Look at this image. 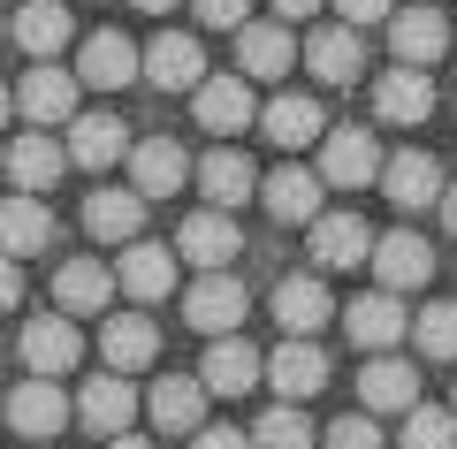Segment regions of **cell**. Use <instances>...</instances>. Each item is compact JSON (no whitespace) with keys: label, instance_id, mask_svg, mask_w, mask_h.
<instances>
[{"label":"cell","instance_id":"26","mask_svg":"<svg viewBox=\"0 0 457 449\" xmlns=\"http://www.w3.org/2000/svg\"><path fill=\"white\" fill-rule=\"evenodd\" d=\"M198 191H206V206H245L252 191H260V176H252V161L237 153V145H221V153H206L198 161Z\"/></svg>","mask_w":457,"mask_h":449},{"label":"cell","instance_id":"48","mask_svg":"<svg viewBox=\"0 0 457 449\" xmlns=\"http://www.w3.org/2000/svg\"><path fill=\"white\" fill-rule=\"evenodd\" d=\"M137 8H145V16H168V8H176V0H137Z\"/></svg>","mask_w":457,"mask_h":449},{"label":"cell","instance_id":"41","mask_svg":"<svg viewBox=\"0 0 457 449\" xmlns=\"http://www.w3.org/2000/svg\"><path fill=\"white\" fill-rule=\"evenodd\" d=\"M336 16L366 31V23H389V0H336Z\"/></svg>","mask_w":457,"mask_h":449},{"label":"cell","instance_id":"15","mask_svg":"<svg viewBox=\"0 0 457 449\" xmlns=\"http://www.w3.org/2000/svg\"><path fill=\"white\" fill-rule=\"evenodd\" d=\"M374 259V229L359 213H320L312 221V267H366Z\"/></svg>","mask_w":457,"mask_h":449},{"label":"cell","instance_id":"29","mask_svg":"<svg viewBox=\"0 0 457 449\" xmlns=\"http://www.w3.org/2000/svg\"><path fill=\"white\" fill-rule=\"evenodd\" d=\"M84 229H92L99 244H137V229H145V198H137V191H92V198H84Z\"/></svg>","mask_w":457,"mask_h":449},{"label":"cell","instance_id":"1","mask_svg":"<svg viewBox=\"0 0 457 449\" xmlns=\"http://www.w3.org/2000/svg\"><path fill=\"white\" fill-rule=\"evenodd\" d=\"M252 312V297H245V282L237 274H198L191 289H183V320L198 328V336H237V320Z\"/></svg>","mask_w":457,"mask_h":449},{"label":"cell","instance_id":"34","mask_svg":"<svg viewBox=\"0 0 457 449\" xmlns=\"http://www.w3.org/2000/svg\"><path fill=\"white\" fill-rule=\"evenodd\" d=\"M16 46L38 54V62H54V54L69 46V8L62 0H23L16 8Z\"/></svg>","mask_w":457,"mask_h":449},{"label":"cell","instance_id":"39","mask_svg":"<svg viewBox=\"0 0 457 449\" xmlns=\"http://www.w3.org/2000/svg\"><path fill=\"white\" fill-rule=\"evenodd\" d=\"M328 449H381V427L366 412H351V419H336L328 427Z\"/></svg>","mask_w":457,"mask_h":449},{"label":"cell","instance_id":"19","mask_svg":"<svg viewBox=\"0 0 457 449\" xmlns=\"http://www.w3.org/2000/svg\"><path fill=\"white\" fill-rule=\"evenodd\" d=\"M359 403L366 412H411V403H420V373L404 366V358H366L359 366Z\"/></svg>","mask_w":457,"mask_h":449},{"label":"cell","instance_id":"13","mask_svg":"<svg viewBox=\"0 0 457 449\" xmlns=\"http://www.w3.org/2000/svg\"><path fill=\"white\" fill-rule=\"evenodd\" d=\"M0 168H8V183H16V191H46V183H62V168H69V145H54L46 137V129H23V137L16 145H8V161H0Z\"/></svg>","mask_w":457,"mask_h":449},{"label":"cell","instance_id":"49","mask_svg":"<svg viewBox=\"0 0 457 449\" xmlns=\"http://www.w3.org/2000/svg\"><path fill=\"white\" fill-rule=\"evenodd\" d=\"M0 38H8V23H0Z\"/></svg>","mask_w":457,"mask_h":449},{"label":"cell","instance_id":"16","mask_svg":"<svg viewBox=\"0 0 457 449\" xmlns=\"http://www.w3.org/2000/svg\"><path fill=\"white\" fill-rule=\"evenodd\" d=\"M114 289H122V282H114L99 259H69V267L54 274V305H62L69 320H92V312H107Z\"/></svg>","mask_w":457,"mask_h":449},{"label":"cell","instance_id":"9","mask_svg":"<svg viewBox=\"0 0 457 449\" xmlns=\"http://www.w3.org/2000/svg\"><path fill=\"white\" fill-rule=\"evenodd\" d=\"M237 221H228L221 206H206V213H191V221L176 229V259H191L198 274H213V267H228V259H237Z\"/></svg>","mask_w":457,"mask_h":449},{"label":"cell","instance_id":"7","mask_svg":"<svg viewBox=\"0 0 457 449\" xmlns=\"http://www.w3.org/2000/svg\"><path fill=\"white\" fill-rule=\"evenodd\" d=\"M69 419H77V403H69L54 381H23L16 396H8V427H16L23 442H54Z\"/></svg>","mask_w":457,"mask_h":449},{"label":"cell","instance_id":"8","mask_svg":"<svg viewBox=\"0 0 457 449\" xmlns=\"http://www.w3.org/2000/svg\"><path fill=\"white\" fill-rule=\"evenodd\" d=\"M267 381H275V396H282V403L320 396V388H328V351H320L312 336H290L275 358H267Z\"/></svg>","mask_w":457,"mask_h":449},{"label":"cell","instance_id":"5","mask_svg":"<svg viewBox=\"0 0 457 449\" xmlns=\"http://www.w3.org/2000/svg\"><path fill=\"white\" fill-rule=\"evenodd\" d=\"M183 176H191V153H183L176 137H145V145H130V191H137V198H176Z\"/></svg>","mask_w":457,"mask_h":449},{"label":"cell","instance_id":"31","mask_svg":"<svg viewBox=\"0 0 457 449\" xmlns=\"http://www.w3.org/2000/svg\"><path fill=\"white\" fill-rule=\"evenodd\" d=\"M69 161H77V168L130 161V129L114 122V114H77V129H69Z\"/></svg>","mask_w":457,"mask_h":449},{"label":"cell","instance_id":"28","mask_svg":"<svg viewBox=\"0 0 457 449\" xmlns=\"http://www.w3.org/2000/svg\"><path fill=\"white\" fill-rule=\"evenodd\" d=\"M374 107H381V122H427L435 114V84H427V69H389V77L374 84Z\"/></svg>","mask_w":457,"mask_h":449},{"label":"cell","instance_id":"44","mask_svg":"<svg viewBox=\"0 0 457 449\" xmlns=\"http://www.w3.org/2000/svg\"><path fill=\"white\" fill-rule=\"evenodd\" d=\"M442 229H450V237H457V183H450V191H442Z\"/></svg>","mask_w":457,"mask_h":449},{"label":"cell","instance_id":"11","mask_svg":"<svg viewBox=\"0 0 457 449\" xmlns=\"http://www.w3.org/2000/svg\"><path fill=\"white\" fill-rule=\"evenodd\" d=\"M145 77L161 84V92H198L206 84V54H198L191 31H161L145 46Z\"/></svg>","mask_w":457,"mask_h":449},{"label":"cell","instance_id":"25","mask_svg":"<svg viewBox=\"0 0 457 449\" xmlns=\"http://www.w3.org/2000/svg\"><path fill=\"white\" fill-rule=\"evenodd\" d=\"M16 107L31 114V122H69V114H77V77L54 69V62H38L31 77L16 84Z\"/></svg>","mask_w":457,"mask_h":449},{"label":"cell","instance_id":"17","mask_svg":"<svg viewBox=\"0 0 457 449\" xmlns=\"http://www.w3.org/2000/svg\"><path fill=\"white\" fill-rule=\"evenodd\" d=\"M191 107H198V122H206L213 137H237V129L260 114V107H252V84H245V77H206V84L191 92Z\"/></svg>","mask_w":457,"mask_h":449},{"label":"cell","instance_id":"23","mask_svg":"<svg viewBox=\"0 0 457 449\" xmlns=\"http://www.w3.org/2000/svg\"><path fill=\"white\" fill-rule=\"evenodd\" d=\"M237 62H245V77L275 84V77H290V62H297V38L282 31V23H245V31H237Z\"/></svg>","mask_w":457,"mask_h":449},{"label":"cell","instance_id":"12","mask_svg":"<svg viewBox=\"0 0 457 449\" xmlns=\"http://www.w3.org/2000/svg\"><path fill=\"white\" fill-rule=\"evenodd\" d=\"M366 267L381 274V289H420L427 274H435V244L411 237V229H389V237L374 244V259H366Z\"/></svg>","mask_w":457,"mask_h":449},{"label":"cell","instance_id":"3","mask_svg":"<svg viewBox=\"0 0 457 449\" xmlns=\"http://www.w3.org/2000/svg\"><path fill=\"white\" fill-rule=\"evenodd\" d=\"M381 145L366 137V129H328V145H320V183H336V191H359V183H374L381 176Z\"/></svg>","mask_w":457,"mask_h":449},{"label":"cell","instance_id":"14","mask_svg":"<svg viewBox=\"0 0 457 449\" xmlns=\"http://www.w3.org/2000/svg\"><path fill=\"white\" fill-rule=\"evenodd\" d=\"M305 69L320 84H351L366 69V46H359V23H320V31L305 38Z\"/></svg>","mask_w":457,"mask_h":449},{"label":"cell","instance_id":"33","mask_svg":"<svg viewBox=\"0 0 457 449\" xmlns=\"http://www.w3.org/2000/svg\"><path fill=\"white\" fill-rule=\"evenodd\" d=\"M267 213L275 221H320V168H275L267 176Z\"/></svg>","mask_w":457,"mask_h":449},{"label":"cell","instance_id":"36","mask_svg":"<svg viewBox=\"0 0 457 449\" xmlns=\"http://www.w3.org/2000/svg\"><path fill=\"white\" fill-rule=\"evenodd\" d=\"M252 449H312V419L297 412V403H275V412H260V427H252Z\"/></svg>","mask_w":457,"mask_h":449},{"label":"cell","instance_id":"46","mask_svg":"<svg viewBox=\"0 0 457 449\" xmlns=\"http://www.w3.org/2000/svg\"><path fill=\"white\" fill-rule=\"evenodd\" d=\"M107 449H153V442H137V434H114V442Z\"/></svg>","mask_w":457,"mask_h":449},{"label":"cell","instance_id":"22","mask_svg":"<svg viewBox=\"0 0 457 449\" xmlns=\"http://www.w3.org/2000/svg\"><path fill=\"white\" fill-rule=\"evenodd\" d=\"M381 191H389L396 206H442L450 183H442V161H435V153H396V161L381 168Z\"/></svg>","mask_w":457,"mask_h":449},{"label":"cell","instance_id":"37","mask_svg":"<svg viewBox=\"0 0 457 449\" xmlns=\"http://www.w3.org/2000/svg\"><path fill=\"white\" fill-rule=\"evenodd\" d=\"M411 343H420L427 358H457V305H427V312H411Z\"/></svg>","mask_w":457,"mask_h":449},{"label":"cell","instance_id":"32","mask_svg":"<svg viewBox=\"0 0 457 449\" xmlns=\"http://www.w3.org/2000/svg\"><path fill=\"white\" fill-rule=\"evenodd\" d=\"M328 312H336V305H328L320 274H290V282L275 289V320L290 328V336H320V328H328Z\"/></svg>","mask_w":457,"mask_h":449},{"label":"cell","instance_id":"45","mask_svg":"<svg viewBox=\"0 0 457 449\" xmlns=\"http://www.w3.org/2000/svg\"><path fill=\"white\" fill-rule=\"evenodd\" d=\"M282 16H320V0H275Z\"/></svg>","mask_w":457,"mask_h":449},{"label":"cell","instance_id":"4","mask_svg":"<svg viewBox=\"0 0 457 449\" xmlns=\"http://www.w3.org/2000/svg\"><path fill=\"white\" fill-rule=\"evenodd\" d=\"M343 328H351V343H359V351H389V343L411 336V312H404V297H396V289H366L359 305L343 312Z\"/></svg>","mask_w":457,"mask_h":449},{"label":"cell","instance_id":"10","mask_svg":"<svg viewBox=\"0 0 457 449\" xmlns=\"http://www.w3.org/2000/svg\"><path fill=\"white\" fill-rule=\"evenodd\" d=\"M99 358H107V373H145L153 358H161V328H153L145 312H114V320L99 328Z\"/></svg>","mask_w":457,"mask_h":449},{"label":"cell","instance_id":"24","mask_svg":"<svg viewBox=\"0 0 457 449\" xmlns=\"http://www.w3.org/2000/svg\"><path fill=\"white\" fill-rule=\"evenodd\" d=\"M389 46H396V62L427 69V62H442V46H450V23L420 0V8H404V16H389Z\"/></svg>","mask_w":457,"mask_h":449},{"label":"cell","instance_id":"30","mask_svg":"<svg viewBox=\"0 0 457 449\" xmlns=\"http://www.w3.org/2000/svg\"><path fill=\"white\" fill-rule=\"evenodd\" d=\"M206 396H213L206 381H191V373H168V381L153 388L145 412H153V427H161V434H198V412H206Z\"/></svg>","mask_w":457,"mask_h":449},{"label":"cell","instance_id":"2","mask_svg":"<svg viewBox=\"0 0 457 449\" xmlns=\"http://www.w3.org/2000/svg\"><path fill=\"white\" fill-rule=\"evenodd\" d=\"M137 69H145V54H137L122 31H92V38L77 46V84H99V92H122V84H137Z\"/></svg>","mask_w":457,"mask_h":449},{"label":"cell","instance_id":"35","mask_svg":"<svg viewBox=\"0 0 457 449\" xmlns=\"http://www.w3.org/2000/svg\"><path fill=\"white\" fill-rule=\"evenodd\" d=\"M260 129L282 145V153H297V145H312V137H320V99H305V92H282L275 107L260 114Z\"/></svg>","mask_w":457,"mask_h":449},{"label":"cell","instance_id":"43","mask_svg":"<svg viewBox=\"0 0 457 449\" xmlns=\"http://www.w3.org/2000/svg\"><path fill=\"white\" fill-rule=\"evenodd\" d=\"M16 297H23V274H16V259H8V252H0V312H8V305H16Z\"/></svg>","mask_w":457,"mask_h":449},{"label":"cell","instance_id":"42","mask_svg":"<svg viewBox=\"0 0 457 449\" xmlns=\"http://www.w3.org/2000/svg\"><path fill=\"white\" fill-rule=\"evenodd\" d=\"M191 449H252V434H228V427H198Z\"/></svg>","mask_w":457,"mask_h":449},{"label":"cell","instance_id":"6","mask_svg":"<svg viewBox=\"0 0 457 449\" xmlns=\"http://www.w3.org/2000/svg\"><path fill=\"white\" fill-rule=\"evenodd\" d=\"M130 419H137V396H130V381L122 373H99V381H84L77 388V427L84 434H130Z\"/></svg>","mask_w":457,"mask_h":449},{"label":"cell","instance_id":"18","mask_svg":"<svg viewBox=\"0 0 457 449\" xmlns=\"http://www.w3.org/2000/svg\"><path fill=\"white\" fill-rule=\"evenodd\" d=\"M77 320H69V312H54V320H31L23 328V366L38 373V381H54V373H69L77 366Z\"/></svg>","mask_w":457,"mask_h":449},{"label":"cell","instance_id":"21","mask_svg":"<svg viewBox=\"0 0 457 449\" xmlns=\"http://www.w3.org/2000/svg\"><path fill=\"white\" fill-rule=\"evenodd\" d=\"M46 244H54V213L38 206L31 191L0 198V252H8V259H31V252H46Z\"/></svg>","mask_w":457,"mask_h":449},{"label":"cell","instance_id":"50","mask_svg":"<svg viewBox=\"0 0 457 449\" xmlns=\"http://www.w3.org/2000/svg\"><path fill=\"white\" fill-rule=\"evenodd\" d=\"M31 449H46V442H31Z\"/></svg>","mask_w":457,"mask_h":449},{"label":"cell","instance_id":"40","mask_svg":"<svg viewBox=\"0 0 457 449\" xmlns=\"http://www.w3.org/2000/svg\"><path fill=\"white\" fill-rule=\"evenodd\" d=\"M198 23H213V31H245L252 23V0H191Z\"/></svg>","mask_w":457,"mask_h":449},{"label":"cell","instance_id":"47","mask_svg":"<svg viewBox=\"0 0 457 449\" xmlns=\"http://www.w3.org/2000/svg\"><path fill=\"white\" fill-rule=\"evenodd\" d=\"M8 107H16V92H8V84H0V129H8Z\"/></svg>","mask_w":457,"mask_h":449},{"label":"cell","instance_id":"51","mask_svg":"<svg viewBox=\"0 0 457 449\" xmlns=\"http://www.w3.org/2000/svg\"><path fill=\"white\" fill-rule=\"evenodd\" d=\"M450 412H457V403H450Z\"/></svg>","mask_w":457,"mask_h":449},{"label":"cell","instance_id":"38","mask_svg":"<svg viewBox=\"0 0 457 449\" xmlns=\"http://www.w3.org/2000/svg\"><path fill=\"white\" fill-rule=\"evenodd\" d=\"M404 449H457V412H404Z\"/></svg>","mask_w":457,"mask_h":449},{"label":"cell","instance_id":"20","mask_svg":"<svg viewBox=\"0 0 457 449\" xmlns=\"http://www.w3.org/2000/svg\"><path fill=\"white\" fill-rule=\"evenodd\" d=\"M114 282L130 289L137 305H161L168 289H176V252H161V244H122V267H114Z\"/></svg>","mask_w":457,"mask_h":449},{"label":"cell","instance_id":"27","mask_svg":"<svg viewBox=\"0 0 457 449\" xmlns=\"http://www.w3.org/2000/svg\"><path fill=\"white\" fill-rule=\"evenodd\" d=\"M198 381H206L213 396H245V388H260V351H252V343H237V336H213Z\"/></svg>","mask_w":457,"mask_h":449}]
</instances>
